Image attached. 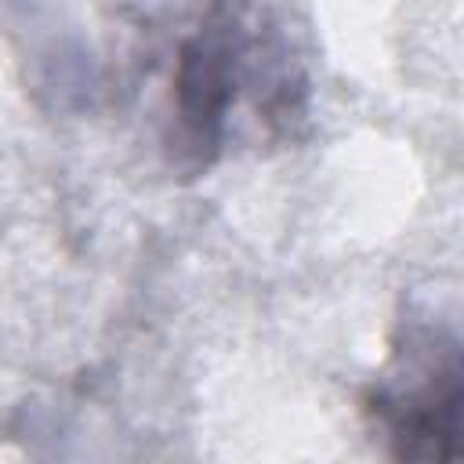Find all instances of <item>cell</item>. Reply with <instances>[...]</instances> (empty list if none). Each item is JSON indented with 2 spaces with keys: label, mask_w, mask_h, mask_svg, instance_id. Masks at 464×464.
Wrapping results in <instances>:
<instances>
[{
  "label": "cell",
  "mask_w": 464,
  "mask_h": 464,
  "mask_svg": "<svg viewBox=\"0 0 464 464\" xmlns=\"http://www.w3.org/2000/svg\"><path fill=\"white\" fill-rule=\"evenodd\" d=\"M366 413L399 460H453L460 435V348L453 334L417 326L395 344Z\"/></svg>",
  "instance_id": "7a4b0ae2"
},
{
  "label": "cell",
  "mask_w": 464,
  "mask_h": 464,
  "mask_svg": "<svg viewBox=\"0 0 464 464\" xmlns=\"http://www.w3.org/2000/svg\"><path fill=\"white\" fill-rule=\"evenodd\" d=\"M174 29L167 54V149L178 163L188 170L210 167L243 102L272 130L304 116V80L250 0H199Z\"/></svg>",
  "instance_id": "6da1fadb"
}]
</instances>
